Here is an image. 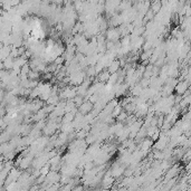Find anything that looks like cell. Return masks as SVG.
I'll list each match as a JSON object with an SVG mask.
<instances>
[{
	"label": "cell",
	"instance_id": "6da1fadb",
	"mask_svg": "<svg viewBox=\"0 0 191 191\" xmlns=\"http://www.w3.org/2000/svg\"><path fill=\"white\" fill-rule=\"evenodd\" d=\"M105 36H106V40H112L114 43H116L120 40V37H122V35L120 33L118 27H111L110 29L105 31Z\"/></svg>",
	"mask_w": 191,
	"mask_h": 191
},
{
	"label": "cell",
	"instance_id": "7a4b0ae2",
	"mask_svg": "<svg viewBox=\"0 0 191 191\" xmlns=\"http://www.w3.org/2000/svg\"><path fill=\"white\" fill-rule=\"evenodd\" d=\"M78 110H80V113H83V114L86 115V114L90 113V112L94 110V103H92L90 100L84 101V103L82 104L80 107H78Z\"/></svg>",
	"mask_w": 191,
	"mask_h": 191
},
{
	"label": "cell",
	"instance_id": "3957f363",
	"mask_svg": "<svg viewBox=\"0 0 191 191\" xmlns=\"http://www.w3.org/2000/svg\"><path fill=\"white\" fill-rule=\"evenodd\" d=\"M13 63H15V58H12L11 56L7 57L6 59L1 62V69L11 70L13 68Z\"/></svg>",
	"mask_w": 191,
	"mask_h": 191
},
{
	"label": "cell",
	"instance_id": "277c9868",
	"mask_svg": "<svg viewBox=\"0 0 191 191\" xmlns=\"http://www.w3.org/2000/svg\"><path fill=\"white\" fill-rule=\"evenodd\" d=\"M111 73L108 69H103L101 73L97 74V82H102V83H107V80L110 78Z\"/></svg>",
	"mask_w": 191,
	"mask_h": 191
},
{
	"label": "cell",
	"instance_id": "5b68a950",
	"mask_svg": "<svg viewBox=\"0 0 191 191\" xmlns=\"http://www.w3.org/2000/svg\"><path fill=\"white\" fill-rule=\"evenodd\" d=\"M188 86H189V84H188L187 82H182V83H179L178 85H175L174 90H175L178 95H182V94L187 93Z\"/></svg>",
	"mask_w": 191,
	"mask_h": 191
},
{
	"label": "cell",
	"instance_id": "8992f818",
	"mask_svg": "<svg viewBox=\"0 0 191 191\" xmlns=\"http://www.w3.org/2000/svg\"><path fill=\"white\" fill-rule=\"evenodd\" d=\"M107 69H108V72H110L111 74L118 72V70L121 69V62H120V59H114L113 62L111 63L110 66L107 67Z\"/></svg>",
	"mask_w": 191,
	"mask_h": 191
},
{
	"label": "cell",
	"instance_id": "52a82bcc",
	"mask_svg": "<svg viewBox=\"0 0 191 191\" xmlns=\"http://www.w3.org/2000/svg\"><path fill=\"white\" fill-rule=\"evenodd\" d=\"M151 9L153 10V12H155V15H157V12H160V10L162 9L161 0H153L152 3H151Z\"/></svg>",
	"mask_w": 191,
	"mask_h": 191
},
{
	"label": "cell",
	"instance_id": "ba28073f",
	"mask_svg": "<svg viewBox=\"0 0 191 191\" xmlns=\"http://www.w3.org/2000/svg\"><path fill=\"white\" fill-rule=\"evenodd\" d=\"M118 77H120L118 72H116V73H112L111 74L110 78H108V80H107V84H111V85H115V84H117Z\"/></svg>",
	"mask_w": 191,
	"mask_h": 191
},
{
	"label": "cell",
	"instance_id": "9c48e42d",
	"mask_svg": "<svg viewBox=\"0 0 191 191\" xmlns=\"http://www.w3.org/2000/svg\"><path fill=\"white\" fill-rule=\"evenodd\" d=\"M122 111H123V106H122L121 104H118L117 106L114 107L113 112H112V115H113V117H115V118H116V117L121 114V112H122Z\"/></svg>",
	"mask_w": 191,
	"mask_h": 191
},
{
	"label": "cell",
	"instance_id": "30bf717a",
	"mask_svg": "<svg viewBox=\"0 0 191 191\" xmlns=\"http://www.w3.org/2000/svg\"><path fill=\"white\" fill-rule=\"evenodd\" d=\"M64 62H66V59H65L64 55H62V56H57L56 58H55V60H54L53 63H55L56 65H63Z\"/></svg>",
	"mask_w": 191,
	"mask_h": 191
},
{
	"label": "cell",
	"instance_id": "8fae6325",
	"mask_svg": "<svg viewBox=\"0 0 191 191\" xmlns=\"http://www.w3.org/2000/svg\"><path fill=\"white\" fill-rule=\"evenodd\" d=\"M20 3H21V0H11V6L12 7L19 6Z\"/></svg>",
	"mask_w": 191,
	"mask_h": 191
},
{
	"label": "cell",
	"instance_id": "7c38bea8",
	"mask_svg": "<svg viewBox=\"0 0 191 191\" xmlns=\"http://www.w3.org/2000/svg\"><path fill=\"white\" fill-rule=\"evenodd\" d=\"M75 1H76V0H72V2H75Z\"/></svg>",
	"mask_w": 191,
	"mask_h": 191
}]
</instances>
